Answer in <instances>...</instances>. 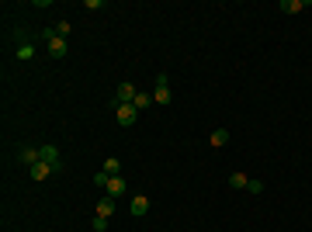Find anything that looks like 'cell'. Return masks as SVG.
Here are the masks:
<instances>
[{
  "label": "cell",
  "instance_id": "6da1fadb",
  "mask_svg": "<svg viewBox=\"0 0 312 232\" xmlns=\"http://www.w3.org/2000/svg\"><path fill=\"white\" fill-rule=\"evenodd\" d=\"M156 104H170L174 94H170V83H167V73H156V90H153Z\"/></svg>",
  "mask_w": 312,
  "mask_h": 232
},
{
  "label": "cell",
  "instance_id": "7a4b0ae2",
  "mask_svg": "<svg viewBox=\"0 0 312 232\" xmlns=\"http://www.w3.org/2000/svg\"><path fill=\"white\" fill-rule=\"evenodd\" d=\"M18 163H24L28 170H32L35 163H42V146H39V149H35V146H21V149H18Z\"/></svg>",
  "mask_w": 312,
  "mask_h": 232
},
{
  "label": "cell",
  "instance_id": "3957f363",
  "mask_svg": "<svg viewBox=\"0 0 312 232\" xmlns=\"http://www.w3.org/2000/svg\"><path fill=\"white\" fill-rule=\"evenodd\" d=\"M111 108H115V111H118V125H125V128H129V125H136L139 111H136V108H132V104H111Z\"/></svg>",
  "mask_w": 312,
  "mask_h": 232
},
{
  "label": "cell",
  "instance_id": "277c9868",
  "mask_svg": "<svg viewBox=\"0 0 312 232\" xmlns=\"http://www.w3.org/2000/svg\"><path fill=\"white\" fill-rule=\"evenodd\" d=\"M42 159L63 170V153H59V146H52V142H49V146H42Z\"/></svg>",
  "mask_w": 312,
  "mask_h": 232
},
{
  "label": "cell",
  "instance_id": "5b68a950",
  "mask_svg": "<svg viewBox=\"0 0 312 232\" xmlns=\"http://www.w3.org/2000/svg\"><path fill=\"white\" fill-rule=\"evenodd\" d=\"M132 101H136V87L132 83H118V97L111 104H132Z\"/></svg>",
  "mask_w": 312,
  "mask_h": 232
},
{
  "label": "cell",
  "instance_id": "8992f818",
  "mask_svg": "<svg viewBox=\"0 0 312 232\" xmlns=\"http://www.w3.org/2000/svg\"><path fill=\"white\" fill-rule=\"evenodd\" d=\"M56 170H59V167H52V163H45V159H42V163H35V167H32V177H35V180H49Z\"/></svg>",
  "mask_w": 312,
  "mask_h": 232
},
{
  "label": "cell",
  "instance_id": "52a82bcc",
  "mask_svg": "<svg viewBox=\"0 0 312 232\" xmlns=\"http://www.w3.org/2000/svg\"><path fill=\"white\" fill-rule=\"evenodd\" d=\"M66 52H70V42H66V39H59V35H56V39L49 42V56H52V59H63Z\"/></svg>",
  "mask_w": 312,
  "mask_h": 232
},
{
  "label": "cell",
  "instance_id": "ba28073f",
  "mask_svg": "<svg viewBox=\"0 0 312 232\" xmlns=\"http://www.w3.org/2000/svg\"><path fill=\"white\" fill-rule=\"evenodd\" d=\"M115 201L118 197H111V194H104L98 201V215H104V218H111V212H115Z\"/></svg>",
  "mask_w": 312,
  "mask_h": 232
},
{
  "label": "cell",
  "instance_id": "9c48e42d",
  "mask_svg": "<svg viewBox=\"0 0 312 232\" xmlns=\"http://www.w3.org/2000/svg\"><path fill=\"white\" fill-rule=\"evenodd\" d=\"M146 212H149V197H146V194L132 197V215H136V218H142Z\"/></svg>",
  "mask_w": 312,
  "mask_h": 232
},
{
  "label": "cell",
  "instance_id": "30bf717a",
  "mask_svg": "<svg viewBox=\"0 0 312 232\" xmlns=\"http://www.w3.org/2000/svg\"><path fill=\"white\" fill-rule=\"evenodd\" d=\"M104 191L111 194V197H121V194H125V177H111V180H108V187H104Z\"/></svg>",
  "mask_w": 312,
  "mask_h": 232
},
{
  "label": "cell",
  "instance_id": "8fae6325",
  "mask_svg": "<svg viewBox=\"0 0 312 232\" xmlns=\"http://www.w3.org/2000/svg\"><path fill=\"white\" fill-rule=\"evenodd\" d=\"M281 11H285V14H302V11H305V0H281Z\"/></svg>",
  "mask_w": 312,
  "mask_h": 232
},
{
  "label": "cell",
  "instance_id": "7c38bea8",
  "mask_svg": "<svg viewBox=\"0 0 312 232\" xmlns=\"http://www.w3.org/2000/svg\"><path fill=\"white\" fill-rule=\"evenodd\" d=\"M14 56L24 59V62H28V59H35V45H32V42H21L18 49H14Z\"/></svg>",
  "mask_w": 312,
  "mask_h": 232
},
{
  "label": "cell",
  "instance_id": "4fadbf2b",
  "mask_svg": "<svg viewBox=\"0 0 312 232\" xmlns=\"http://www.w3.org/2000/svg\"><path fill=\"white\" fill-rule=\"evenodd\" d=\"M246 184H250L246 174H229V187H233V191H246Z\"/></svg>",
  "mask_w": 312,
  "mask_h": 232
},
{
  "label": "cell",
  "instance_id": "5bb4252c",
  "mask_svg": "<svg viewBox=\"0 0 312 232\" xmlns=\"http://www.w3.org/2000/svg\"><path fill=\"white\" fill-rule=\"evenodd\" d=\"M104 174H108V177H121V163H118V156L104 159Z\"/></svg>",
  "mask_w": 312,
  "mask_h": 232
},
{
  "label": "cell",
  "instance_id": "9a60e30c",
  "mask_svg": "<svg viewBox=\"0 0 312 232\" xmlns=\"http://www.w3.org/2000/svg\"><path fill=\"white\" fill-rule=\"evenodd\" d=\"M149 104H153V97H149V94H136V101H132V108H136V111H146Z\"/></svg>",
  "mask_w": 312,
  "mask_h": 232
},
{
  "label": "cell",
  "instance_id": "2e32d148",
  "mask_svg": "<svg viewBox=\"0 0 312 232\" xmlns=\"http://www.w3.org/2000/svg\"><path fill=\"white\" fill-rule=\"evenodd\" d=\"M226 142H229V132H226V128H215L212 132V146H226Z\"/></svg>",
  "mask_w": 312,
  "mask_h": 232
},
{
  "label": "cell",
  "instance_id": "e0dca14e",
  "mask_svg": "<svg viewBox=\"0 0 312 232\" xmlns=\"http://www.w3.org/2000/svg\"><path fill=\"white\" fill-rule=\"evenodd\" d=\"M246 191H250V194H264V180H250Z\"/></svg>",
  "mask_w": 312,
  "mask_h": 232
},
{
  "label": "cell",
  "instance_id": "ac0fdd59",
  "mask_svg": "<svg viewBox=\"0 0 312 232\" xmlns=\"http://www.w3.org/2000/svg\"><path fill=\"white\" fill-rule=\"evenodd\" d=\"M108 229V218L104 215H94V232H104Z\"/></svg>",
  "mask_w": 312,
  "mask_h": 232
},
{
  "label": "cell",
  "instance_id": "d6986e66",
  "mask_svg": "<svg viewBox=\"0 0 312 232\" xmlns=\"http://www.w3.org/2000/svg\"><path fill=\"white\" fill-rule=\"evenodd\" d=\"M56 35H59V39H66V35H70V21H59V24H56Z\"/></svg>",
  "mask_w": 312,
  "mask_h": 232
},
{
  "label": "cell",
  "instance_id": "ffe728a7",
  "mask_svg": "<svg viewBox=\"0 0 312 232\" xmlns=\"http://www.w3.org/2000/svg\"><path fill=\"white\" fill-rule=\"evenodd\" d=\"M108 180H111V177L104 174V170H101V174H98V177H94V184H98V187H108Z\"/></svg>",
  "mask_w": 312,
  "mask_h": 232
},
{
  "label": "cell",
  "instance_id": "44dd1931",
  "mask_svg": "<svg viewBox=\"0 0 312 232\" xmlns=\"http://www.w3.org/2000/svg\"><path fill=\"white\" fill-rule=\"evenodd\" d=\"M83 7H87V11H101V7H104V0H87Z\"/></svg>",
  "mask_w": 312,
  "mask_h": 232
}]
</instances>
